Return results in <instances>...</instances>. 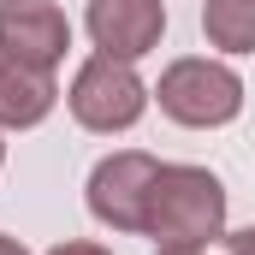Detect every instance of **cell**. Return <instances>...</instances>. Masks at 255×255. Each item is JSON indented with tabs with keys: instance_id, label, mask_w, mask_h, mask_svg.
Segmentation results:
<instances>
[{
	"instance_id": "7c38bea8",
	"label": "cell",
	"mask_w": 255,
	"mask_h": 255,
	"mask_svg": "<svg viewBox=\"0 0 255 255\" xmlns=\"http://www.w3.org/2000/svg\"><path fill=\"white\" fill-rule=\"evenodd\" d=\"M160 255H202V250H160Z\"/></svg>"
},
{
	"instance_id": "ba28073f",
	"label": "cell",
	"mask_w": 255,
	"mask_h": 255,
	"mask_svg": "<svg viewBox=\"0 0 255 255\" xmlns=\"http://www.w3.org/2000/svg\"><path fill=\"white\" fill-rule=\"evenodd\" d=\"M202 30L226 54H255V0H208L202 6Z\"/></svg>"
},
{
	"instance_id": "8992f818",
	"label": "cell",
	"mask_w": 255,
	"mask_h": 255,
	"mask_svg": "<svg viewBox=\"0 0 255 255\" xmlns=\"http://www.w3.org/2000/svg\"><path fill=\"white\" fill-rule=\"evenodd\" d=\"M166 6L160 0H89V36L113 60H142L160 48Z\"/></svg>"
},
{
	"instance_id": "7a4b0ae2",
	"label": "cell",
	"mask_w": 255,
	"mask_h": 255,
	"mask_svg": "<svg viewBox=\"0 0 255 255\" xmlns=\"http://www.w3.org/2000/svg\"><path fill=\"white\" fill-rule=\"evenodd\" d=\"M160 113L166 119H178V125H226V119H238V107H244V83H238V71L220 60H172L160 71Z\"/></svg>"
},
{
	"instance_id": "8fae6325",
	"label": "cell",
	"mask_w": 255,
	"mask_h": 255,
	"mask_svg": "<svg viewBox=\"0 0 255 255\" xmlns=\"http://www.w3.org/2000/svg\"><path fill=\"white\" fill-rule=\"evenodd\" d=\"M0 255H30V250H24L18 238H6V232H0Z\"/></svg>"
},
{
	"instance_id": "3957f363",
	"label": "cell",
	"mask_w": 255,
	"mask_h": 255,
	"mask_svg": "<svg viewBox=\"0 0 255 255\" xmlns=\"http://www.w3.org/2000/svg\"><path fill=\"white\" fill-rule=\"evenodd\" d=\"M71 113H77V125L89 130H125L142 119V107H148V89H142V77L130 71V60H113V54H95V60L77 65V77H71Z\"/></svg>"
},
{
	"instance_id": "30bf717a",
	"label": "cell",
	"mask_w": 255,
	"mask_h": 255,
	"mask_svg": "<svg viewBox=\"0 0 255 255\" xmlns=\"http://www.w3.org/2000/svg\"><path fill=\"white\" fill-rule=\"evenodd\" d=\"M48 255H107V250H95V244H60V250H48Z\"/></svg>"
},
{
	"instance_id": "4fadbf2b",
	"label": "cell",
	"mask_w": 255,
	"mask_h": 255,
	"mask_svg": "<svg viewBox=\"0 0 255 255\" xmlns=\"http://www.w3.org/2000/svg\"><path fill=\"white\" fill-rule=\"evenodd\" d=\"M0 65H6V54H0Z\"/></svg>"
},
{
	"instance_id": "52a82bcc",
	"label": "cell",
	"mask_w": 255,
	"mask_h": 255,
	"mask_svg": "<svg viewBox=\"0 0 255 255\" xmlns=\"http://www.w3.org/2000/svg\"><path fill=\"white\" fill-rule=\"evenodd\" d=\"M54 71H30V65H0V125L6 130H30L54 113Z\"/></svg>"
},
{
	"instance_id": "277c9868",
	"label": "cell",
	"mask_w": 255,
	"mask_h": 255,
	"mask_svg": "<svg viewBox=\"0 0 255 255\" xmlns=\"http://www.w3.org/2000/svg\"><path fill=\"white\" fill-rule=\"evenodd\" d=\"M154 172L160 160L154 154H107L95 172H89V214L113 232H142V208H148V190H154Z\"/></svg>"
},
{
	"instance_id": "9c48e42d",
	"label": "cell",
	"mask_w": 255,
	"mask_h": 255,
	"mask_svg": "<svg viewBox=\"0 0 255 255\" xmlns=\"http://www.w3.org/2000/svg\"><path fill=\"white\" fill-rule=\"evenodd\" d=\"M226 250H232V255H255V226L232 232V238H226Z\"/></svg>"
},
{
	"instance_id": "6da1fadb",
	"label": "cell",
	"mask_w": 255,
	"mask_h": 255,
	"mask_svg": "<svg viewBox=\"0 0 255 255\" xmlns=\"http://www.w3.org/2000/svg\"><path fill=\"white\" fill-rule=\"evenodd\" d=\"M142 232L160 238V250H202L226 232V190L202 166H160L142 208Z\"/></svg>"
},
{
	"instance_id": "5b68a950",
	"label": "cell",
	"mask_w": 255,
	"mask_h": 255,
	"mask_svg": "<svg viewBox=\"0 0 255 255\" xmlns=\"http://www.w3.org/2000/svg\"><path fill=\"white\" fill-rule=\"evenodd\" d=\"M71 48V24L54 0H0V54L30 71H54Z\"/></svg>"
},
{
	"instance_id": "5bb4252c",
	"label": "cell",
	"mask_w": 255,
	"mask_h": 255,
	"mask_svg": "<svg viewBox=\"0 0 255 255\" xmlns=\"http://www.w3.org/2000/svg\"><path fill=\"white\" fill-rule=\"evenodd\" d=\"M0 154H6V148H0Z\"/></svg>"
}]
</instances>
